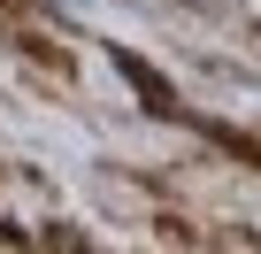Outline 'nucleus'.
<instances>
[{"label": "nucleus", "mask_w": 261, "mask_h": 254, "mask_svg": "<svg viewBox=\"0 0 261 254\" xmlns=\"http://www.w3.org/2000/svg\"><path fill=\"white\" fill-rule=\"evenodd\" d=\"M115 70L130 77V93H139V108H146V116H162V123H192V108L177 100V85H169L154 62H139V54H115Z\"/></svg>", "instance_id": "obj_1"}]
</instances>
